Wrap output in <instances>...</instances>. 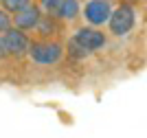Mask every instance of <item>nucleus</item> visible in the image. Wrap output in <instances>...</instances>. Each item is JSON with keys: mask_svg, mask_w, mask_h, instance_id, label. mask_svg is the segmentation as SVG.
<instances>
[{"mask_svg": "<svg viewBox=\"0 0 147 138\" xmlns=\"http://www.w3.org/2000/svg\"><path fill=\"white\" fill-rule=\"evenodd\" d=\"M66 50H68V55H70V57H73V59H86L88 55V50H84V48L79 46V44L75 42L73 37H70V40H68V46H66Z\"/></svg>", "mask_w": 147, "mask_h": 138, "instance_id": "nucleus-10", "label": "nucleus"}, {"mask_svg": "<svg viewBox=\"0 0 147 138\" xmlns=\"http://www.w3.org/2000/svg\"><path fill=\"white\" fill-rule=\"evenodd\" d=\"M2 44H5V53L9 55V57H16V59H22L26 53H29V44L31 40L26 37V33H22V31L18 29H9L2 33Z\"/></svg>", "mask_w": 147, "mask_h": 138, "instance_id": "nucleus-3", "label": "nucleus"}, {"mask_svg": "<svg viewBox=\"0 0 147 138\" xmlns=\"http://www.w3.org/2000/svg\"><path fill=\"white\" fill-rule=\"evenodd\" d=\"M26 55L40 66H53L61 59L64 48H61V44L51 42V40H37V42L29 44V53Z\"/></svg>", "mask_w": 147, "mask_h": 138, "instance_id": "nucleus-1", "label": "nucleus"}, {"mask_svg": "<svg viewBox=\"0 0 147 138\" xmlns=\"http://www.w3.org/2000/svg\"><path fill=\"white\" fill-rule=\"evenodd\" d=\"M79 11H81L79 0H61L53 18L55 20H64V22H73V20L79 15Z\"/></svg>", "mask_w": 147, "mask_h": 138, "instance_id": "nucleus-7", "label": "nucleus"}, {"mask_svg": "<svg viewBox=\"0 0 147 138\" xmlns=\"http://www.w3.org/2000/svg\"><path fill=\"white\" fill-rule=\"evenodd\" d=\"M110 13H112L110 0H88L86 7H84V18L88 24H92V29L108 24Z\"/></svg>", "mask_w": 147, "mask_h": 138, "instance_id": "nucleus-4", "label": "nucleus"}, {"mask_svg": "<svg viewBox=\"0 0 147 138\" xmlns=\"http://www.w3.org/2000/svg\"><path fill=\"white\" fill-rule=\"evenodd\" d=\"M40 15H42L40 7L29 5L26 9L18 11V13L11 18V26H13V29H18V31H22V33L33 31V29H35V24H37V20H40Z\"/></svg>", "mask_w": 147, "mask_h": 138, "instance_id": "nucleus-6", "label": "nucleus"}, {"mask_svg": "<svg viewBox=\"0 0 147 138\" xmlns=\"http://www.w3.org/2000/svg\"><path fill=\"white\" fill-rule=\"evenodd\" d=\"M134 24H136V9L132 5H127V2H123L117 9H112L110 18H108V29L117 37L127 35L129 31L134 29Z\"/></svg>", "mask_w": 147, "mask_h": 138, "instance_id": "nucleus-2", "label": "nucleus"}, {"mask_svg": "<svg viewBox=\"0 0 147 138\" xmlns=\"http://www.w3.org/2000/svg\"><path fill=\"white\" fill-rule=\"evenodd\" d=\"M0 2H2V9L7 13H13V15L31 5V0H0Z\"/></svg>", "mask_w": 147, "mask_h": 138, "instance_id": "nucleus-9", "label": "nucleus"}, {"mask_svg": "<svg viewBox=\"0 0 147 138\" xmlns=\"http://www.w3.org/2000/svg\"><path fill=\"white\" fill-rule=\"evenodd\" d=\"M132 2H141V0H127V5H132Z\"/></svg>", "mask_w": 147, "mask_h": 138, "instance_id": "nucleus-14", "label": "nucleus"}, {"mask_svg": "<svg viewBox=\"0 0 147 138\" xmlns=\"http://www.w3.org/2000/svg\"><path fill=\"white\" fill-rule=\"evenodd\" d=\"M11 29V15L0 7V33H5V31Z\"/></svg>", "mask_w": 147, "mask_h": 138, "instance_id": "nucleus-12", "label": "nucleus"}, {"mask_svg": "<svg viewBox=\"0 0 147 138\" xmlns=\"http://www.w3.org/2000/svg\"><path fill=\"white\" fill-rule=\"evenodd\" d=\"M73 40L79 44L84 50H88V53H94V50H99V48H103L105 42H108L103 31L92 29V26H81V29L73 35Z\"/></svg>", "mask_w": 147, "mask_h": 138, "instance_id": "nucleus-5", "label": "nucleus"}, {"mask_svg": "<svg viewBox=\"0 0 147 138\" xmlns=\"http://www.w3.org/2000/svg\"><path fill=\"white\" fill-rule=\"evenodd\" d=\"M59 2H61V0H42V9H40V11H44L46 15H55Z\"/></svg>", "mask_w": 147, "mask_h": 138, "instance_id": "nucleus-11", "label": "nucleus"}, {"mask_svg": "<svg viewBox=\"0 0 147 138\" xmlns=\"http://www.w3.org/2000/svg\"><path fill=\"white\" fill-rule=\"evenodd\" d=\"M7 57V53H5V44H2V35H0V61Z\"/></svg>", "mask_w": 147, "mask_h": 138, "instance_id": "nucleus-13", "label": "nucleus"}, {"mask_svg": "<svg viewBox=\"0 0 147 138\" xmlns=\"http://www.w3.org/2000/svg\"><path fill=\"white\" fill-rule=\"evenodd\" d=\"M33 31H37V35L42 37V40H49L51 35L57 33V20L53 15H40V20H37Z\"/></svg>", "mask_w": 147, "mask_h": 138, "instance_id": "nucleus-8", "label": "nucleus"}]
</instances>
